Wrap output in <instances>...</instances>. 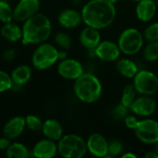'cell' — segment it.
Masks as SVG:
<instances>
[{
	"instance_id": "cell-26",
	"label": "cell",
	"mask_w": 158,
	"mask_h": 158,
	"mask_svg": "<svg viewBox=\"0 0 158 158\" xmlns=\"http://www.w3.org/2000/svg\"><path fill=\"white\" fill-rule=\"evenodd\" d=\"M144 59L150 62L158 60V41L149 42L143 51Z\"/></svg>"
},
{
	"instance_id": "cell-11",
	"label": "cell",
	"mask_w": 158,
	"mask_h": 158,
	"mask_svg": "<svg viewBox=\"0 0 158 158\" xmlns=\"http://www.w3.org/2000/svg\"><path fill=\"white\" fill-rule=\"evenodd\" d=\"M94 55L102 61L113 62L117 61L120 56V49L118 44L111 41H101L99 44L94 49Z\"/></svg>"
},
{
	"instance_id": "cell-6",
	"label": "cell",
	"mask_w": 158,
	"mask_h": 158,
	"mask_svg": "<svg viewBox=\"0 0 158 158\" xmlns=\"http://www.w3.org/2000/svg\"><path fill=\"white\" fill-rule=\"evenodd\" d=\"M143 34L135 28H128L118 38V47L125 55H135L143 46Z\"/></svg>"
},
{
	"instance_id": "cell-23",
	"label": "cell",
	"mask_w": 158,
	"mask_h": 158,
	"mask_svg": "<svg viewBox=\"0 0 158 158\" xmlns=\"http://www.w3.org/2000/svg\"><path fill=\"white\" fill-rule=\"evenodd\" d=\"M6 154L8 158H28L31 156L27 146L21 143H11Z\"/></svg>"
},
{
	"instance_id": "cell-41",
	"label": "cell",
	"mask_w": 158,
	"mask_h": 158,
	"mask_svg": "<svg viewBox=\"0 0 158 158\" xmlns=\"http://www.w3.org/2000/svg\"><path fill=\"white\" fill-rule=\"evenodd\" d=\"M131 1H133V2H139V1H141V0H131Z\"/></svg>"
},
{
	"instance_id": "cell-7",
	"label": "cell",
	"mask_w": 158,
	"mask_h": 158,
	"mask_svg": "<svg viewBox=\"0 0 158 158\" xmlns=\"http://www.w3.org/2000/svg\"><path fill=\"white\" fill-rule=\"evenodd\" d=\"M136 92L143 95H154L158 92V76L149 70H141L133 78Z\"/></svg>"
},
{
	"instance_id": "cell-1",
	"label": "cell",
	"mask_w": 158,
	"mask_h": 158,
	"mask_svg": "<svg viewBox=\"0 0 158 158\" xmlns=\"http://www.w3.org/2000/svg\"><path fill=\"white\" fill-rule=\"evenodd\" d=\"M82 21L97 30L110 26L117 16L115 5L108 0H90L82 7Z\"/></svg>"
},
{
	"instance_id": "cell-9",
	"label": "cell",
	"mask_w": 158,
	"mask_h": 158,
	"mask_svg": "<svg viewBox=\"0 0 158 158\" xmlns=\"http://www.w3.org/2000/svg\"><path fill=\"white\" fill-rule=\"evenodd\" d=\"M40 0H19L14 7V20L24 22L33 15L39 13Z\"/></svg>"
},
{
	"instance_id": "cell-27",
	"label": "cell",
	"mask_w": 158,
	"mask_h": 158,
	"mask_svg": "<svg viewBox=\"0 0 158 158\" xmlns=\"http://www.w3.org/2000/svg\"><path fill=\"white\" fill-rule=\"evenodd\" d=\"M25 123H26V128L29 131L33 132L42 131L44 121H42V119L39 117L35 115H29L25 117Z\"/></svg>"
},
{
	"instance_id": "cell-34",
	"label": "cell",
	"mask_w": 158,
	"mask_h": 158,
	"mask_svg": "<svg viewBox=\"0 0 158 158\" xmlns=\"http://www.w3.org/2000/svg\"><path fill=\"white\" fill-rule=\"evenodd\" d=\"M11 144V140L8 139L7 137L4 136L0 137V150L1 151H6L7 148L10 146Z\"/></svg>"
},
{
	"instance_id": "cell-2",
	"label": "cell",
	"mask_w": 158,
	"mask_h": 158,
	"mask_svg": "<svg viewBox=\"0 0 158 158\" xmlns=\"http://www.w3.org/2000/svg\"><path fill=\"white\" fill-rule=\"evenodd\" d=\"M21 28V42L24 44H40L45 43L52 32L50 19L40 12L25 20Z\"/></svg>"
},
{
	"instance_id": "cell-19",
	"label": "cell",
	"mask_w": 158,
	"mask_h": 158,
	"mask_svg": "<svg viewBox=\"0 0 158 158\" xmlns=\"http://www.w3.org/2000/svg\"><path fill=\"white\" fill-rule=\"evenodd\" d=\"M31 69L28 65H19L15 68L10 74L13 82L12 89L21 88L24 86L31 80Z\"/></svg>"
},
{
	"instance_id": "cell-25",
	"label": "cell",
	"mask_w": 158,
	"mask_h": 158,
	"mask_svg": "<svg viewBox=\"0 0 158 158\" xmlns=\"http://www.w3.org/2000/svg\"><path fill=\"white\" fill-rule=\"evenodd\" d=\"M136 99V89L134 88L133 85L129 84L127 85L122 93V96H121V104L125 106H127L128 108H130V106H131V104L133 103V101Z\"/></svg>"
},
{
	"instance_id": "cell-10",
	"label": "cell",
	"mask_w": 158,
	"mask_h": 158,
	"mask_svg": "<svg viewBox=\"0 0 158 158\" xmlns=\"http://www.w3.org/2000/svg\"><path fill=\"white\" fill-rule=\"evenodd\" d=\"M58 74L66 80L75 81L83 73V67L80 61L74 58H65L57 65Z\"/></svg>"
},
{
	"instance_id": "cell-16",
	"label": "cell",
	"mask_w": 158,
	"mask_h": 158,
	"mask_svg": "<svg viewBox=\"0 0 158 158\" xmlns=\"http://www.w3.org/2000/svg\"><path fill=\"white\" fill-rule=\"evenodd\" d=\"M57 19L59 24L63 28L74 29L81 23L82 17H81V13L77 11L76 9L67 8L59 13Z\"/></svg>"
},
{
	"instance_id": "cell-42",
	"label": "cell",
	"mask_w": 158,
	"mask_h": 158,
	"mask_svg": "<svg viewBox=\"0 0 158 158\" xmlns=\"http://www.w3.org/2000/svg\"><path fill=\"white\" fill-rule=\"evenodd\" d=\"M156 4H157V5H158V0H156Z\"/></svg>"
},
{
	"instance_id": "cell-3",
	"label": "cell",
	"mask_w": 158,
	"mask_h": 158,
	"mask_svg": "<svg viewBox=\"0 0 158 158\" xmlns=\"http://www.w3.org/2000/svg\"><path fill=\"white\" fill-rule=\"evenodd\" d=\"M73 91L76 97L86 104H92L100 99L103 92L101 81L92 73H82L74 81Z\"/></svg>"
},
{
	"instance_id": "cell-35",
	"label": "cell",
	"mask_w": 158,
	"mask_h": 158,
	"mask_svg": "<svg viewBox=\"0 0 158 158\" xmlns=\"http://www.w3.org/2000/svg\"><path fill=\"white\" fill-rule=\"evenodd\" d=\"M16 56V52L13 49H7L5 50L3 53V58L6 61H11L15 58Z\"/></svg>"
},
{
	"instance_id": "cell-43",
	"label": "cell",
	"mask_w": 158,
	"mask_h": 158,
	"mask_svg": "<svg viewBox=\"0 0 158 158\" xmlns=\"http://www.w3.org/2000/svg\"><path fill=\"white\" fill-rule=\"evenodd\" d=\"M157 76H158V75H157Z\"/></svg>"
},
{
	"instance_id": "cell-12",
	"label": "cell",
	"mask_w": 158,
	"mask_h": 158,
	"mask_svg": "<svg viewBox=\"0 0 158 158\" xmlns=\"http://www.w3.org/2000/svg\"><path fill=\"white\" fill-rule=\"evenodd\" d=\"M131 112L140 117L152 116L156 109V102L151 95H143L136 98L130 106Z\"/></svg>"
},
{
	"instance_id": "cell-39",
	"label": "cell",
	"mask_w": 158,
	"mask_h": 158,
	"mask_svg": "<svg viewBox=\"0 0 158 158\" xmlns=\"http://www.w3.org/2000/svg\"><path fill=\"white\" fill-rule=\"evenodd\" d=\"M109 2H111V3H113V4H115V3H117V2H118L119 0H108Z\"/></svg>"
},
{
	"instance_id": "cell-13",
	"label": "cell",
	"mask_w": 158,
	"mask_h": 158,
	"mask_svg": "<svg viewBox=\"0 0 158 158\" xmlns=\"http://www.w3.org/2000/svg\"><path fill=\"white\" fill-rule=\"evenodd\" d=\"M87 143V149L93 156L96 157L108 156V142L100 133H93L89 136Z\"/></svg>"
},
{
	"instance_id": "cell-28",
	"label": "cell",
	"mask_w": 158,
	"mask_h": 158,
	"mask_svg": "<svg viewBox=\"0 0 158 158\" xmlns=\"http://www.w3.org/2000/svg\"><path fill=\"white\" fill-rule=\"evenodd\" d=\"M55 43L60 49L68 50L70 48L72 41H71V37L68 33H66L64 31H60L56 34Z\"/></svg>"
},
{
	"instance_id": "cell-5",
	"label": "cell",
	"mask_w": 158,
	"mask_h": 158,
	"mask_svg": "<svg viewBox=\"0 0 158 158\" xmlns=\"http://www.w3.org/2000/svg\"><path fill=\"white\" fill-rule=\"evenodd\" d=\"M58 60V49L46 42L38 44L31 56L32 66L38 70L47 69L53 67Z\"/></svg>"
},
{
	"instance_id": "cell-29",
	"label": "cell",
	"mask_w": 158,
	"mask_h": 158,
	"mask_svg": "<svg viewBox=\"0 0 158 158\" xmlns=\"http://www.w3.org/2000/svg\"><path fill=\"white\" fill-rule=\"evenodd\" d=\"M13 82L10 74L0 70V94L6 93L12 89Z\"/></svg>"
},
{
	"instance_id": "cell-31",
	"label": "cell",
	"mask_w": 158,
	"mask_h": 158,
	"mask_svg": "<svg viewBox=\"0 0 158 158\" xmlns=\"http://www.w3.org/2000/svg\"><path fill=\"white\" fill-rule=\"evenodd\" d=\"M123 151V144L118 140L108 143V156H118Z\"/></svg>"
},
{
	"instance_id": "cell-33",
	"label": "cell",
	"mask_w": 158,
	"mask_h": 158,
	"mask_svg": "<svg viewBox=\"0 0 158 158\" xmlns=\"http://www.w3.org/2000/svg\"><path fill=\"white\" fill-rule=\"evenodd\" d=\"M125 125L127 128L131 129V130H135V128L137 127L139 120L137 119V118L135 116H127L124 119Z\"/></svg>"
},
{
	"instance_id": "cell-32",
	"label": "cell",
	"mask_w": 158,
	"mask_h": 158,
	"mask_svg": "<svg viewBox=\"0 0 158 158\" xmlns=\"http://www.w3.org/2000/svg\"><path fill=\"white\" fill-rule=\"evenodd\" d=\"M130 108H128L127 106H123L121 103L119 105H118L114 110H113V114H114V117L116 118H125L127 116H128V111H129Z\"/></svg>"
},
{
	"instance_id": "cell-37",
	"label": "cell",
	"mask_w": 158,
	"mask_h": 158,
	"mask_svg": "<svg viewBox=\"0 0 158 158\" xmlns=\"http://www.w3.org/2000/svg\"><path fill=\"white\" fill-rule=\"evenodd\" d=\"M145 158H158L157 153L156 151H153V152H148L145 156H144Z\"/></svg>"
},
{
	"instance_id": "cell-20",
	"label": "cell",
	"mask_w": 158,
	"mask_h": 158,
	"mask_svg": "<svg viewBox=\"0 0 158 158\" xmlns=\"http://www.w3.org/2000/svg\"><path fill=\"white\" fill-rule=\"evenodd\" d=\"M42 132L47 139L58 142L63 136V128L59 121L55 118H48L44 121Z\"/></svg>"
},
{
	"instance_id": "cell-40",
	"label": "cell",
	"mask_w": 158,
	"mask_h": 158,
	"mask_svg": "<svg viewBox=\"0 0 158 158\" xmlns=\"http://www.w3.org/2000/svg\"><path fill=\"white\" fill-rule=\"evenodd\" d=\"M156 152L157 153V155H158V142L156 143Z\"/></svg>"
},
{
	"instance_id": "cell-30",
	"label": "cell",
	"mask_w": 158,
	"mask_h": 158,
	"mask_svg": "<svg viewBox=\"0 0 158 158\" xmlns=\"http://www.w3.org/2000/svg\"><path fill=\"white\" fill-rule=\"evenodd\" d=\"M144 40L148 42L158 41V22L149 25L143 31Z\"/></svg>"
},
{
	"instance_id": "cell-38",
	"label": "cell",
	"mask_w": 158,
	"mask_h": 158,
	"mask_svg": "<svg viewBox=\"0 0 158 158\" xmlns=\"http://www.w3.org/2000/svg\"><path fill=\"white\" fill-rule=\"evenodd\" d=\"M121 156L123 158H137V156L134 155V154H132V153H126V154H123Z\"/></svg>"
},
{
	"instance_id": "cell-4",
	"label": "cell",
	"mask_w": 158,
	"mask_h": 158,
	"mask_svg": "<svg viewBox=\"0 0 158 158\" xmlns=\"http://www.w3.org/2000/svg\"><path fill=\"white\" fill-rule=\"evenodd\" d=\"M58 154L64 158H81L88 152L86 141L77 134H66L57 142Z\"/></svg>"
},
{
	"instance_id": "cell-14",
	"label": "cell",
	"mask_w": 158,
	"mask_h": 158,
	"mask_svg": "<svg viewBox=\"0 0 158 158\" xmlns=\"http://www.w3.org/2000/svg\"><path fill=\"white\" fill-rule=\"evenodd\" d=\"M31 152V156L36 158H53L58 153L57 143L44 138L35 143Z\"/></svg>"
},
{
	"instance_id": "cell-18",
	"label": "cell",
	"mask_w": 158,
	"mask_h": 158,
	"mask_svg": "<svg viewBox=\"0 0 158 158\" xmlns=\"http://www.w3.org/2000/svg\"><path fill=\"white\" fill-rule=\"evenodd\" d=\"M80 42L82 46L89 50H94L101 42V35L99 30L86 26L80 34Z\"/></svg>"
},
{
	"instance_id": "cell-22",
	"label": "cell",
	"mask_w": 158,
	"mask_h": 158,
	"mask_svg": "<svg viewBox=\"0 0 158 158\" xmlns=\"http://www.w3.org/2000/svg\"><path fill=\"white\" fill-rule=\"evenodd\" d=\"M116 69L125 78L132 79L138 73L139 69L135 62L129 58H119L116 62Z\"/></svg>"
},
{
	"instance_id": "cell-8",
	"label": "cell",
	"mask_w": 158,
	"mask_h": 158,
	"mask_svg": "<svg viewBox=\"0 0 158 158\" xmlns=\"http://www.w3.org/2000/svg\"><path fill=\"white\" fill-rule=\"evenodd\" d=\"M134 131L137 138L143 143L153 144L158 142V122L154 119L140 120Z\"/></svg>"
},
{
	"instance_id": "cell-15",
	"label": "cell",
	"mask_w": 158,
	"mask_h": 158,
	"mask_svg": "<svg viewBox=\"0 0 158 158\" xmlns=\"http://www.w3.org/2000/svg\"><path fill=\"white\" fill-rule=\"evenodd\" d=\"M26 129L25 118L20 116H16L11 118L3 127V135L8 139L15 140L19 138Z\"/></svg>"
},
{
	"instance_id": "cell-36",
	"label": "cell",
	"mask_w": 158,
	"mask_h": 158,
	"mask_svg": "<svg viewBox=\"0 0 158 158\" xmlns=\"http://www.w3.org/2000/svg\"><path fill=\"white\" fill-rule=\"evenodd\" d=\"M65 58H67V52H66V50H64V49L58 50V59L59 60H63Z\"/></svg>"
},
{
	"instance_id": "cell-21",
	"label": "cell",
	"mask_w": 158,
	"mask_h": 158,
	"mask_svg": "<svg viewBox=\"0 0 158 158\" xmlns=\"http://www.w3.org/2000/svg\"><path fill=\"white\" fill-rule=\"evenodd\" d=\"M0 33L5 40L10 43H16L22 39V28L12 21L3 23Z\"/></svg>"
},
{
	"instance_id": "cell-17",
	"label": "cell",
	"mask_w": 158,
	"mask_h": 158,
	"mask_svg": "<svg viewBox=\"0 0 158 158\" xmlns=\"http://www.w3.org/2000/svg\"><path fill=\"white\" fill-rule=\"evenodd\" d=\"M157 4L155 0H141L136 6L137 18L143 22L150 21L156 15Z\"/></svg>"
},
{
	"instance_id": "cell-24",
	"label": "cell",
	"mask_w": 158,
	"mask_h": 158,
	"mask_svg": "<svg viewBox=\"0 0 158 158\" xmlns=\"http://www.w3.org/2000/svg\"><path fill=\"white\" fill-rule=\"evenodd\" d=\"M14 19V9L5 0H0V21L10 22Z\"/></svg>"
}]
</instances>
